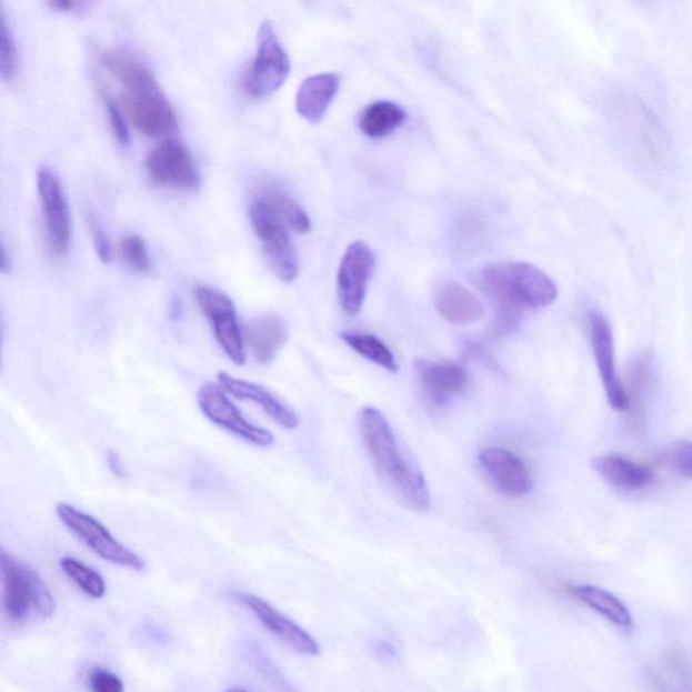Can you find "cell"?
Here are the masks:
<instances>
[{
	"label": "cell",
	"mask_w": 692,
	"mask_h": 692,
	"mask_svg": "<svg viewBox=\"0 0 692 692\" xmlns=\"http://www.w3.org/2000/svg\"><path fill=\"white\" fill-rule=\"evenodd\" d=\"M99 93H101L102 101L106 108V114L110 123L112 136L118 142V146L128 148L130 143V133L127 122V116L123 110L118 106L116 101H112L109 92L103 89L101 84H97Z\"/></svg>",
	"instance_id": "1f68e13d"
},
{
	"label": "cell",
	"mask_w": 692,
	"mask_h": 692,
	"mask_svg": "<svg viewBox=\"0 0 692 692\" xmlns=\"http://www.w3.org/2000/svg\"><path fill=\"white\" fill-rule=\"evenodd\" d=\"M146 170L156 184L195 190L201 184L194 158L182 142L166 140L146 159Z\"/></svg>",
	"instance_id": "7c38bea8"
},
{
	"label": "cell",
	"mask_w": 692,
	"mask_h": 692,
	"mask_svg": "<svg viewBox=\"0 0 692 692\" xmlns=\"http://www.w3.org/2000/svg\"><path fill=\"white\" fill-rule=\"evenodd\" d=\"M0 268H2L3 273H8L11 270V260L8 254V249H6L4 242L2 244V253H0Z\"/></svg>",
	"instance_id": "f35d334b"
},
{
	"label": "cell",
	"mask_w": 692,
	"mask_h": 692,
	"mask_svg": "<svg viewBox=\"0 0 692 692\" xmlns=\"http://www.w3.org/2000/svg\"><path fill=\"white\" fill-rule=\"evenodd\" d=\"M197 402L209 421L235 435L237 439L259 448H270L275 442L270 430L247 420L245 415L230 402L227 392L220 385L203 384L198 391Z\"/></svg>",
	"instance_id": "30bf717a"
},
{
	"label": "cell",
	"mask_w": 692,
	"mask_h": 692,
	"mask_svg": "<svg viewBox=\"0 0 692 692\" xmlns=\"http://www.w3.org/2000/svg\"><path fill=\"white\" fill-rule=\"evenodd\" d=\"M407 111L397 103L380 101L367 106L359 117V128L371 139H383L407 122Z\"/></svg>",
	"instance_id": "d4e9b609"
},
{
	"label": "cell",
	"mask_w": 692,
	"mask_h": 692,
	"mask_svg": "<svg viewBox=\"0 0 692 692\" xmlns=\"http://www.w3.org/2000/svg\"><path fill=\"white\" fill-rule=\"evenodd\" d=\"M56 513L62 525L82 540L97 556L123 569L136 572L146 570V561L118 541L101 521L68 503H59Z\"/></svg>",
	"instance_id": "5b68a950"
},
{
	"label": "cell",
	"mask_w": 692,
	"mask_h": 692,
	"mask_svg": "<svg viewBox=\"0 0 692 692\" xmlns=\"http://www.w3.org/2000/svg\"><path fill=\"white\" fill-rule=\"evenodd\" d=\"M121 259L129 268L140 275H148L152 272V260L149 255L146 242L137 234L124 235L121 240Z\"/></svg>",
	"instance_id": "f546056e"
},
{
	"label": "cell",
	"mask_w": 692,
	"mask_h": 692,
	"mask_svg": "<svg viewBox=\"0 0 692 692\" xmlns=\"http://www.w3.org/2000/svg\"><path fill=\"white\" fill-rule=\"evenodd\" d=\"M89 228L92 244L93 248H96L98 258L101 259L103 263H110L112 259V249L108 239V234H106L104 229L101 227V223H99L97 218L93 215L89 217Z\"/></svg>",
	"instance_id": "836d02e7"
},
{
	"label": "cell",
	"mask_w": 692,
	"mask_h": 692,
	"mask_svg": "<svg viewBox=\"0 0 692 692\" xmlns=\"http://www.w3.org/2000/svg\"><path fill=\"white\" fill-rule=\"evenodd\" d=\"M415 371L422 384L438 395L463 394L470 385L469 372L459 364L417 361Z\"/></svg>",
	"instance_id": "cb8c5ba5"
},
{
	"label": "cell",
	"mask_w": 692,
	"mask_h": 692,
	"mask_svg": "<svg viewBox=\"0 0 692 692\" xmlns=\"http://www.w3.org/2000/svg\"><path fill=\"white\" fill-rule=\"evenodd\" d=\"M245 347L261 365H270L289 341V330L277 314H265L248 323L244 329Z\"/></svg>",
	"instance_id": "ac0fdd59"
},
{
	"label": "cell",
	"mask_w": 692,
	"mask_h": 692,
	"mask_svg": "<svg viewBox=\"0 0 692 692\" xmlns=\"http://www.w3.org/2000/svg\"><path fill=\"white\" fill-rule=\"evenodd\" d=\"M588 325L592 353L610 407L616 411H625L631 404V398L616 372L613 328L608 317L596 309L589 311Z\"/></svg>",
	"instance_id": "8fae6325"
},
{
	"label": "cell",
	"mask_w": 692,
	"mask_h": 692,
	"mask_svg": "<svg viewBox=\"0 0 692 692\" xmlns=\"http://www.w3.org/2000/svg\"><path fill=\"white\" fill-rule=\"evenodd\" d=\"M291 71L289 54L270 21L259 30L258 52L242 79V89L249 97L264 99L273 96L285 83Z\"/></svg>",
	"instance_id": "52a82bcc"
},
{
	"label": "cell",
	"mask_w": 692,
	"mask_h": 692,
	"mask_svg": "<svg viewBox=\"0 0 692 692\" xmlns=\"http://www.w3.org/2000/svg\"><path fill=\"white\" fill-rule=\"evenodd\" d=\"M235 600L251 611L255 620L289 650L304 654V656H318L321 653V648L313 639V635L305 632L303 628L290 620L273 604L263 600V598L239 592V594H235Z\"/></svg>",
	"instance_id": "9a60e30c"
},
{
	"label": "cell",
	"mask_w": 692,
	"mask_h": 692,
	"mask_svg": "<svg viewBox=\"0 0 692 692\" xmlns=\"http://www.w3.org/2000/svg\"><path fill=\"white\" fill-rule=\"evenodd\" d=\"M342 341L361 357L372 361L384 370L398 372V364L391 349L378 337L365 333H342Z\"/></svg>",
	"instance_id": "83f0119b"
},
{
	"label": "cell",
	"mask_w": 692,
	"mask_h": 692,
	"mask_svg": "<svg viewBox=\"0 0 692 692\" xmlns=\"http://www.w3.org/2000/svg\"><path fill=\"white\" fill-rule=\"evenodd\" d=\"M47 4L49 8L60 12H79L89 8V4L82 2V0H52V2Z\"/></svg>",
	"instance_id": "d590c367"
},
{
	"label": "cell",
	"mask_w": 692,
	"mask_h": 692,
	"mask_svg": "<svg viewBox=\"0 0 692 692\" xmlns=\"http://www.w3.org/2000/svg\"><path fill=\"white\" fill-rule=\"evenodd\" d=\"M479 463L495 489L503 495L522 498L533 489L532 473L525 461L507 448H485L479 454Z\"/></svg>",
	"instance_id": "2e32d148"
},
{
	"label": "cell",
	"mask_w": 692,
	"mask_h": 692,
	"mask_svg": "<svg viewBox=\"0 0 692 692\" xmlns=\"http://www.w3.org/2000/svg\"><path fill=\"white\" fill-rule=\"evenodd\" d=\"M60 569L87 596L92 600H102L108 592V583L97 570L78 559L67 556L60 560Z\"/></svg>",
	"instance_id": "4316f807"
},
{
	"label": "cell",
	"mask_w": 692,
	"mask_h": 692,
	"mask_svg": "<svg viewBox=\"0 0 692 692\" xmlns=\"http://www.w3.org/2000/svg\"><path fill=\"white\" fill-rule=\"evenodd\" d=\"M566 591L585 608L595 611L602 619L609 621L611 625L621 629L623 632L632 631L634 620L631 610L610 591L592 584L570 585Z\"/></svg>",
	"instance_id": "7402d4cb"
},
{
	"label": "cell",
	"mask_w": 692,
	"mask_h": 692,
	"mask_svg": "<svg viewBox=\"0 0 692 692\" xmlns=\"http://www.w3.org/2000/svg\"><path fill=\"white\" fill-rule=\"evenodd\" d=\"M592 469L604 482L613 488L623 491H640L651 485L654 473L650 467L634 463V461L616 457V454H604L591 460Z\"/></svg>",
	"instance_id": "ffe728a7"
},
{
	"label": "cell",
	"mask_w": 692,
	"mask_h": 692,
	"mask_svg": "<svg viewBox=\"0 0 692 692\" xmlns=\"http://www.w3.org/2000/svg\"><path fill=\"white\" fill-rule=\"evenodd\" d=\"M218 385H220L227 394L239 399V401L258 404V407L263 410L273 422L278 423L279 427L287 430L298 428L299 418L294 411L287 408L284 403L273 397L263 385L248 382V380L244 379L234 378L227 372H221L220 375H218Z\"/></svg>",
	"instance_id": "e0dca14e"
},
{
	"label": "cell",
	"mask_w": 692,
	"mask_h": 692,
	"mask_svg": "<svg viewBox=\"0 0 692 692\" xmlns=\"http://www.w3.org/2000/svg\"><path fill=\"white\" fill-rule=\"evenodd\" d=\"M360 429L373 465L399 502L413 511L425 513L430 495L425 478L398 445L385 417L375 408L361 410Z\"/></svg>",
	"instance_id": "7a4b0ae2"
},
{
	"label": "cell",
	"mask_w": 692,
	"mask_h": 692,
	"mask_svg": "<svg viewBox=\"0 0 692 692\" xmlns=\"http://www.w3.org/2000/svg\"><path fill=\"white\" fill-rule=\"evenodd\" d=\"M249 218L278 278L284 283L294 282L299 275V261L284 222L261 199L252 203Z\"/></svg>",
	"instance_id": "9c48e42d"
},
{
	"label": "cell",
	"mask_w": 692,
	"mask_h": 692,
	"mask_svg": "<svg viewBox=\"0 0 692 692\" xmlns=\"http://www.w3.org/2000/svg\"><path fill=\"white\" fill-rule=\"evenodd\" d=\"M339 89L340 78L335 73L313 74L304 79L297 93L298 114L305 121L320 123L328 114Z\"/></svg>",
	"instance_id": "d6986e66"
},
{
	"label": "cell",
	"mask_w": 692,
	"mask_h": 692,
	"mask_svg": "<svg viewBox=\"0 0 692 692\" xmlns=\"http://www.w3.org/2000/svg\"><path fill=\"white\" fill-rule=\"evenodd\" d=\"M122 108L127 120L143 134L159 137L178 129L177 114L159 87L124 91Z\"/></svg>",
	"instance_id": "5bb4252c"
},
{
	"label": "cell",
	"mask_w": 692,
	"mask_h": 692,
	"mask_svg": "<svg viewBox=\"0 0 692 692\" xmlns=\"http://www.w3.org/2000/svg\"><path fill=\"white\" fill-rule=\"evenodd\" d=\"M0 72H2L4 82L10 83L14 82L20 72L17 42L4 11L0 17Z\"/></svg>",
	"instance_id": "f1b7e54d"
},
{
	"label": "cell",
	"mask_w": 692,
	"mask_h": 692,
	"mask_svg": "<svg viewBox=\"0 0 692 692\" xmlns=\"http://www.w3.org/2000/svg\"><path fill=\"white\" fill-rule=\"evenodd\" d=\"M37 191L46 229V245L49 258H66L72 241L70 203L59 174L51 168L41 167L37 172Z\"/></svg>",
	"instance_id": "8992f818"
},
{
	"label": "cell",
	"mask_w": 692,
	"mask_h": 692,
	"mask_svg": "<svg viewBox=\"0 0 692 692\" xmlns=\"http://www.w3.org/2000/svg\"><path fill=\"white\" fill-rule=\"evenodd\" d=\"M435 308L445 321L469 327L484 317V305L469 289L459 283L441 285L435 295Z\"/></svg>",
	"instance_id": "44dd1931"
},
{
	"label": "cell",
	"mask_w": 692,
	"mask_h": 692,
	"mask_svg": "<svg viewBox=\"0 0 692 692\" xmlns=\"http://www.w3.org/2000/svg\"><path fill=\"white\" fill-rule=\"evenodd\" d=\"M482 285L497 309L499 329L510 330L522 309H541L558 298V287L538 267L520 261L491 264L482 273Z\"/></svg>",
	"instance_id": "3957f363"
},
{
	"label": "cell",
	"mask_w": 692,
	"mask_h": 692,
	"mask_svg": "<svg viewBox=\"0 0 692 692\" xmlns=\"http://www.w3.org/2000/svg\"><path fill=\"white\" fill-rule=\"evenodd\" d=\"M671 464L682 477L692 480V442L678 444L671 452Z\"/></svg>",
	"instance_id": "e575fe53"
},
{
	"label": "cell",
	"mask_w": 692,
	"mask_h": 692,
	"mask_svg": "<svg viewBox=\"0 0 692 692\" xmlns=\"http://www.w3.org/2000/svg\"><path fill=\"white\" fill-rule=\"evenodd\" d=\"M227 692H249V691L244 689L234 688V689H229Z\"/></svg>",
	"instance_id": "ab89813d"
},
{
	"label": "cell",
	"mask_w": 692,
	"mask_h": 692,
	"mask_svg": "<svg viewBox=\"0 0 692 692\" xmlns=\"http://www.w3.org/2000/svg\"><path fill=\"white\" fill-rule=\"evenodd\" d=\"M375 648L377 651L382 653L385 659H392L397 656L395 648L389 644V642L379 641Z\"/></svg>",
	"instance_id": "74e56055"
},
{
	"label": "cell",
	"mask_w": 692,
	"mask_h": 692,
	"mask_svg": "<svg viewBox=\"0 0 692 692\" xmlns=\"http://www.w3.org/2000/svg\"><path fill=\"white\" fill-rule=\"evenodd\" d=\"M91 692H124V684L117 673L104 669H93L89 673Z\"/></svg>",
	"instance_id": "d6a6232c"
},
{
	"label": "cell",
	"mask_w": 692,
	"mask_h": 692,
	"mask_svg": "<svg viewBox=\"0 0 692 692\" xmlns=\"http://www.w3.org/2000/svg\"><path fill=\"white\" fill-rule=\"evenodd\" d=\"M259 199L264 201L267 204H270V208L275 211V213L280 217V220L289 224V227L292 230H295V232L301 234L310 232V217L305 213L301 205L294 201V199L287 195L282 190L277 189V187L267 185L263 190H261Z\"/></svg>",
	"instance_id": "484cf974"
},
{
	"label": "cell",
	"mask_w": 692,
	"mask_h": 692,
	"mask_svg": "<svg viewBox=\"0 0 692 692\" xmlns=\"http://www.w3.org/2000/svg\"><path fill=\"white\" fill-rule=\"evenodd\" d=\"M0 570H2L3 610L12 623L23 625L31 615L41 620L51 619L56 611L54 596L33 566L3 551L0 556Z\"/></svg>",
	"instance_id": "277c9868"
},
{
	"label": "cell",
	"mask_w": 692,
	"mask_h": 692,
	"mask_svg": "<svg viewBox=\"0 0 692 692\" xmlns=\"http://www.w3.org/2000/svg\"><path fill=\"white\" fill-rule=\"evenodd\" d=\"M99 62L106 71L120 80L128 91L156 89L159 87L153 73L140 60L122 49H103Z\"/></svg>",
	"instance_id": "603a6c76"
},
{
	"label": "cell",
	"mask_w": 692,
	"mask_h": 692,
	"mask_svg": "<svg viewBox=\"0 0 692 692\" xmlns=\"http://www.w3.org/2000/svg\"><path fill=\"white\" fill-rule=\"evenodd\" d=\"M373 267L375 255L363 241L353 242L342 255L337 273V294L348 315H358L363 309Z\"/></svg>",
	"instance_id": "4fadbf2b"
},
{
	"label": "cell",
	"mask_w": 692,
	"mask_h": 692,
	"mask_svg": "<svg viewBox=\"0 0 692 692\" xmlns=\"http://www.w3.org/2000/svg\"><path fill=\"white\" fill-rule=\"evenodd\" d=\"M194 297L199 310L213 329L218 345L234 364L244 365L247 363L244 330L240 327L232 299L209 285H198Z\"/></svg>",
	"instance_id": "ba28073f"
},
{
	"label": "cell",
	"mask_w": 692,
	"mask_h": 692,
	"mask_svg": "<svg viewBox=\"0 0 692 692\" xmlns=\"http://www.w3.org/2000/svg\"><path fill=\"white\" fill-rule=\"evenodd\" d=\"M108 467L111 473H114L117 478H127V470H124L122 460L114 451L108 453Z\"/></svg>",
	"instance_id": "8d00e7d4"
},
{
	"label": "cell",
	"mask_w": 692,
	"mask_h": 692,
	"mask_svg": "<svg viewBox=\"0 0 692 692\" xmlns=\"http://www.w3.org/2000/svg\"><path fill=\"white\" fill-rule=\"evenodd\" d=\"M606 114L616 141L629 160L646 173L660 174L671 163V141L651 108L631 93H615Z\"/></svg>",
	"instance_id": "6da1fadb"
},
{
	"label": "cell",
	"mask_w": 692,
	"mask_h": 692,
	"mask_svg": "<svg viewBox=\"0 0 692 692\" xmlns=\"http://www.w3.org/2000/svg\"><path fill=\"white\" fill-rule=\"evenodd\" d=\"M249 662L253 665V669L264 678L267 683H270L273 689L279 692H297L294 688L287 681L283 673L279 671L278 666L273 664L272 659L267 656V653L255 644H249L247 648Z\"/></svg>",
	"instance_id": "4dcf8cb0"
}]
</instances>
